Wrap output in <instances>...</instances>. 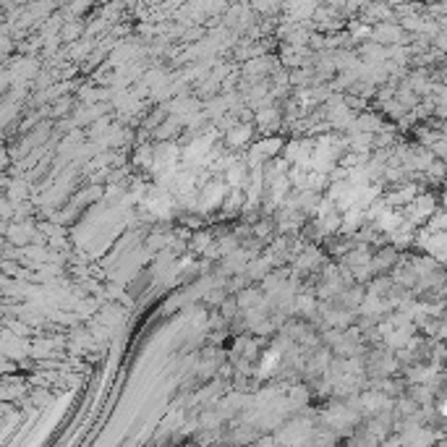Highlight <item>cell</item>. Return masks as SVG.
<instances>
[{
    "instance_id": "6da1fadb",
    "label": "cell",
    "mask_w": 447,
    "mask_h": 447,
    "mask_svg": "<svg viewBox=\"0 0 447 447\" xmlns=\"http://www.w3.org/2000/svg\"><path fill=\"white\" fill-rule=\"evenodd\" d=\"M277 361H280V353H277V350H272V353H267V358H264V366H262V372H267L269 366H275Z\"/></svg>"
},
{
    "instance_id": "7a4b0ae2",
    "label": "cell",
    "mask_w": 447,
    "mask_h": 447,
    "mask_svg": "<svg viewBox=\"0 0 447 447\" xmlns=\"http://www.w3.org/2000/svg\"><path fill=\"white\" fill-rule=\"evenodd\" d=\"M442 414H445V416H447V403H445V406H442Z\"/></svg>"
}]
</instances>
